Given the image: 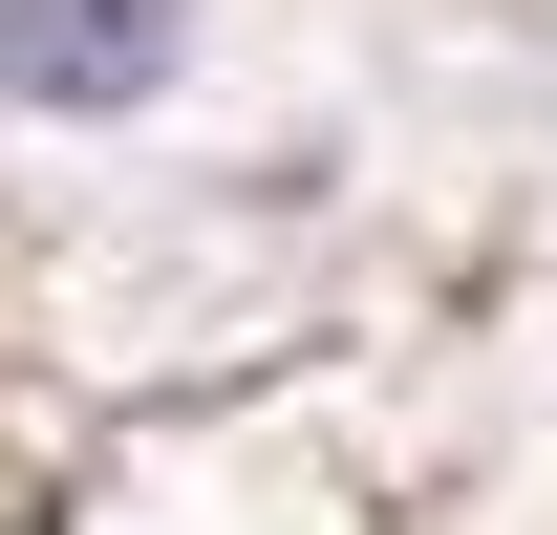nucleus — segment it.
I'll list each match as a JSON object with an SVG mask.
<instances>
[{
    "instance_id": "nucleus-1",
    "label": "nucleus",
    "mask_w": 557,
    "mask_h": 535,
    "mask_svg": "<svg viewBox=\"0 0 557 535\" xmlns=\"http://www.w3.org/2000/svg\"><path fill=\"white\" fill-rule=\"evenodd\" d=\"M194 43V0H0V86L22 108H150Z\"/></svg>"
}]
</instances>
